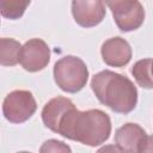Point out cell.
<instances>
[{
	"label": "cell",
	"instance_id": "obj_1",
	"mask_svg": "<svg viewBox=\"0 0 153 153\" xmlns=\"http://www.w3.org/2000/svg\"><path fill=\"white\" fill-rule=\"evenodd\" d=\"M57 134L82 145L96 147L109 139L111 121L108 114L99 109L79 111L73 108L61 121Z\"/></svg>",
	"mask_w": 153,
	"mask_h": 153
},
{
	"label": "cell",
	"instance_id": "obj_2",
	"mask_svg": "<svg viewBox=\"0 0 153 153\" xmlns=\"http://www.w3.org/2000/svg\"><path fill=\"white\" fill-rule=\"evenodd\" d=\"M91 87L98 100L117 114H129L137 104L136 86L120 73L102 71L92 76Z\"/></svg>",
	"mask_w": 153,
	"mask_h": 153
},
{
	"label": "cell",
	"instance_id": "obj_3",
	"mask_svg": "<svg viewBox=\"0 0 153 153\" xmlns=\"http://www.w3.org/2000/svg\"><path fill=\"white\" fill-rule=\"evenodd\" d=\"M54 80L65 92H79L88 80V69L86 63L80 57L73 55L61 57L54 65Z\"/></svg>",
	"mask_w": 153,
	"mask_h": 153
},
{
	"label": "cell",
	"instance_id": "obj_4",
	"mask_svg": "<svg viewBox=\"0 0 153 153\" xmlns=\"http://www.w3.org/2000/svg\"><path fill=\"white\" fill-rule=\"evenodd\" d=\"M37 104L30 91L16 90L10 92L2 102V114L11 123H23L36 111Z\"/></svg>",
	"mask_w": 153,
	"mask_h": 153
},
{
	"label": "cell",
	"instance_id": "obj_5",
	"mask_svg": "<svg viewBox=\"0 0 153 153\" xmlns=\"http://www.w3.org/2000/svg\"><path fill=\"white\" fill-rule=\"evenodd\" d=\"M105 5L111 10L116 25L123 32L139 29L145 20V10L136 0L106 1Z\"/></svg>",
	"mask_w": 153,
	"mask_h": 153
},
{
	"label": "cell",
	"instance_id": "obj_6",
	"mask_svg": "<svg viewBox=\"0 0 153 153\" xmlns=\"http://www.w3.org/2000/svg\"><path fill=\"white\" fill-rule=\"evenodd\" d=\"M50 61V49L41 38H32L24 43L20 53V65L27 72L44 69Z\"/></svg>",
	"mask_w": 153,
	"mask_h": 153
},
{
	"label": "cell",
	"instance_id": "obj_7",
	"mask_svg": "<svg viewBox=\"0 0 153 153\" xmlns=\"http://www.w3.org/2000/svg\"><path fill=\"white\" fill-rule=\"evenodd\" d=\"M105 2L100 0H76L72 2L74 20L82 27L98 25L105 17Z\"/></svg>",
	"mask_w": 153,
	"mask_h": 153
},
{
	"label": "cell",
	"instance_id": "obj_8",
	"mask_svg": "<svg viewBox=\"0 0 153 153\" xmlns=\"http://www.w3.org/2000/svg\"><path fill=\"white\" fill-rule=\"evenodd\" d=\"M100 54L103 61L111 67H123L131 60L130 44L122 37H111L102 44Z\"/></svg>",
	"mask_w": 153,
	"mask_h": 153
},
{
	"label": "cell",
	"instance_id": "obj_9",
	"mask_svg": "<svg viewBox=\"0 0 153 153\" xmlns=\"http://www.w3.org/2000/svg\"><path fill=\"white\" fill-rule=\"evenodd\" d=\"M73 108L75 106L69 98L59 96L50 99L43 106V110H42V121L44 126L50 130L57 133L61 121L63 120L66 114Z\"/></svg>",
	"mask_w": 153,
	"mask_h": 153
},
{
	"label": "cell",
	"instance_id": "obj_10",
	"mask_svg": "<svg viewBox=\"0 0 153 153\" xmlns=\"http://www.w3.org/2000/svg\"><path fill=\"white\" fill-rule=\"evenodd\" d=\"M146 131L136 123H126L116 130L115 142L123 153H137Z\"/></svg>",
	"mask_w": 153,
	"mask_h": 153
},
{
	"label": "cell",
	"instance_id": "obj_11",
	"mask_svg": "<svg viewBox=\"0 0 153 153\" xmlns=\"http://www.w3.org/2000/svg\"><path fill=\"white\" fill-rule=\"evenodd\" d=\"M22 45L13 38L2 37L0 39V63L2 66H14L20 61Z\"/></svg>",
	"mask_w": 153,
	"mask_h": 153
},
{
	"label": "cell",
	"instance_id": "obj_12",
	"mask_svg": "<svg viewBox=\"0 0 153 153\" xmlns=\"http://www.w3.org/2000/svg\"><path fill=\"white\" fill-rule=\"evenodd\" d=\"M152 59L139 60L131 67V74L137 85L143 88H153V76L151 71Z\"/></svg>",
	"mask_w": 153,
	"mask_h": 153
},
{
	"label": "cell",
	"instance_id": "obj_13",
	"mask_svg": "<svg viewBox=\"0 0 153 153\" xmlns=\"http://www.w3.org/2000/svg\"><path fill=\"white\" fill-rule=\"evenodd\" d=\"M29 5H30V1L27 0H1L0 11L2 17L5 18L18 19L24 14Z\"/></svg>",
	"mask_w": 153,
	"mask_h": 153
},
{
	"label": "cell",
	"instance_id": "obj_14",
	"mask_svg": "<svg viewBox=\"0 0 153 153\" xmlns=\"http://www.w3.org/2000/svg\"><path fill=\"white\" fill-rule=\"evenodd\" d=\"M39 153H72V149L63 141L50 139L42 143Z\"/></svg>",
	"mask_w": 153,
	"mask_h": 153
},
{
	"label": "cell",
	"instance_id": "obj_15",
	"mask_svg": "<svg viewBox=\"0 0 153 153\" xmlns=\"http://www.w3.org/2000/svg\"><path fill=\"white\" fill-rule=\"evenodd\" d=\"M137 153H153V135H146L139 147Z\"/></svg>",
	"mask_w": 153,
	"mask_h": 153
},
{
	"label": "cell",
	"instance_id": "obj_16",
	"mask_svg": "<svg viewBox=\"0 0 153 153\" xmlns=\"http://www.w3.org/2000/svg\"><path fill=\"white\" fill-rule=\"evenodd\" d=\"M96 153H123V152L115 145H105L100 147Z\"/></svg>",
	"mask_w": 153,
	"mask_h": 153
},
{
	"label": "cell",
	"instance_id": "obj_17",
	"mask_svg": "<svg viewBox=\"0 0 153 153\" xmlns=\"http://www.w3.org/2000/svg\"><path fill=\"white\" fill-rule=\"evenodd\" d=\"M151 71H152V76H153V59H152V63H151Z\"/></svg>",
	"mask_w": 153,
	"mask_h": 153
},
{
	"label": "cell",
	"instance_id": "obj_18",
	"mask_svg": "<svg viewBox=\"0 0 153 153\" xmlns=\"http://www.w3.org/2000/svg\"><path fill=\"white\" fill-rule=\"evenodd\" d=\"M17 153H31V152H26V151H22V152H17Z\"/></svg>",
	"mask_w": 153,
	"mask_h": 153
}]
</instances>
